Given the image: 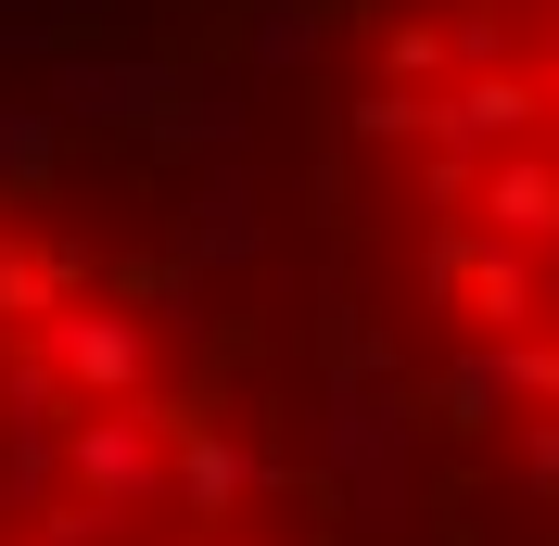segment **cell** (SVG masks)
I'll return each mask as SVG.
<instances>
[{"mask_svg": "<svg viewBox=\"0 0 559 546\" xmlns=\"http://www.w3.org/2000/svg\"><path fill=\"white\" fill-rule=\"evenodd\" d=\"M331 140L419 407L559 534V0H369Z\"/></svg>", "mask_w": 559, "mask_h": 546, "instance_id": "obj_1", "label": "cell"}, {"mask_svg": "<svg viewBox=\"0 0 559 546\" xmlns=\"http://www.w3.org/2000/svg\"><path fill=\"white\" fill-rule=\"evenodd\" d=\"M280 521L204 318L0 178V546H280Z\"/></svg>", "mask_w": 559, "mask_h": 546, "instance_id": "obj_2", "label": "cell"}]
</instances>
